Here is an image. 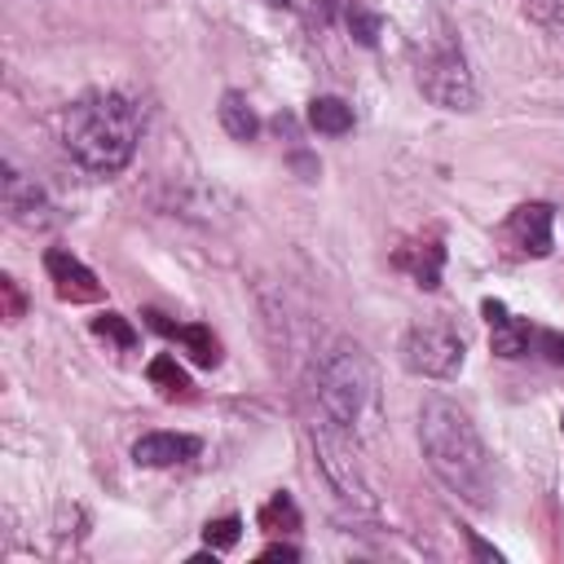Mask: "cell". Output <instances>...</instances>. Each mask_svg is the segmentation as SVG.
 <instances>
[{"mask_svg": "<svg viewBox=\"0 0 564 564\" xmlns=\"http://www.w3.org/2000/svg\"><path fill=\"white\" fill-rule=\"evenodd\" d=\"M313 449H317V463H322V471H326V480H330V489L348 502V507H361V511H375V498H370V485L361 480V471H357V463H352V454H348V445L330 432V427H313Z\"/></svg>", "mask_w": 564, "mask_h": 564, "instance_id": "6", "label": "cell"}, {"mask_svg": "<svg viewBox=\"0 0 564 564\" xmlns=\"http://www.w3.org/2000/svg\"><path fill=\"white\" fill-rule=\"evenodd\" d=\"M463 335L449 322H414L401 339V361L427 379H454L463 370Z\"/></svg>", "mask_w": 564, "mask_h": 564, "instance_id": "4", "label": "cell"}, {"mask_svg": "<svg viewBox=\"0 0 564 564\" xmlns=\"http://www.w3.org/2000/svg\"><path fill=\"white\" fill-rule=\"evenodd\" d=\"M317 401L339 432H357L375 410V370L357 344H335L317 361Z\"/></svg>", "mask_w": 564, "mask_h": 564, "instance_id": "3", "label": "cell"}, {"mask_svg": "<svg viewBox=\"0 0 564 564\" xmlns=\"http://www.w3.org/2000/svg\"><path fill=\"white\" fill-rule=\"evenodd\" d=\"M485 317H489V348L498 357H524L529 352V322L511 317L502 300H485Z\"/></svg>", "mask_w": 564, "mask_h": 564, "instance_id": "10", "label": "cell"}, {"mask_svg": "<svg viewBox=\"0 0 564 564\" xmlns=\"http://www.w3.org/2000/svg\"><path fill=\"white\" fill-rule=\"evenodd\" d=\"M145 375H150V383H159L167 397H189V375L176 366V357H167V352H163V357H154Z\"/></svg>", "mask_w": 564, "mask_h": 564, "instance_id": "16", "label": "cell"}, {"mask_svg": "<svg viewBox=\"0 0 564 564\" xmlns=\"http://www.w3.org/2000/svg\"><path fill=\"white\" fill-rule=\"evenodd\" d=\"M145 322H150L159 335L185 344V352H189L198 366H216V361H220V344H216V335H212L207 326H176V322H167L159 308H145Z\"/></svg>", "mask_w": 564, "mask_h": 564, "instance_id": "11", "label": "cell"}, {"mask_svg": "<svg viewBox=\"0 0 564 564\" xmlns=\"http://www.w3.org/2000/svg\"><path fill=\"white\" fill-rule=\"evenodd\" d=\"M419 88L427 101H436L445 110H471L476 106V84H471L467 66L454 48H445L419 66Z\"/></svg>", "mask_w": 564, "mask_h": 564, "instance_id": "5", "label": "cell"}, {"mask_svg": "<svg viewBox=\"0 0 564 564\" xmlns=\"http://www.w3.org/2000/svg\"><path fill=\"white\" fill-rule=\"evenodd\" d=\"M260 524L264 529H300V511H295L291 494H273L264 502V511H260Z\"/></svg>", "mask_w": 564, "mask_h": 564, "instance_id": "17", "label": "cell"}, {"mask_svg": "<svg viewBox=\"0 0 564 564\" xmlns=\"http://www.w3.org/2000/svg\"><path fill=\"white\" fill-rule=\"evenodd\" d=\"M93 330H97L101 339L119 344V348H132V344H137V330H132L119 313H101V317H93Z\"/></svg>", "mask_w": 564, "mask_h": 564, "instance_id": "19", "label": "cell"}, {"mask_svg": "<svg viewBox=\"0 0 564 564\" xmlns=\"http://www.w3.org/2000/svg\"><path fill=\"white\" fill-rule=\"evenodd\" d=\"M194 454H198V436H185V432H145L132 445V458L141 467H176Z\"/></svg>", "mask_w": 564, "mask_h": 564, "instance_id": "9", "label": "cell"}, {"mask_svg": "<svg viewBox=\"0 0 564 564\" xmlns=\"http://www.w3.org/2000/svg\"><path fill=\"white\" fill-rule=\"evenodd\" d=\"M542 348L551 361H564V335L560 330H542Z\"/></svg>", "mask_w": 564, "mask_h": 564, "instance_id": "21", "label": "cell"}, {"mask_svg": "<svg viewBox=\"0 0 564 564\" xmlns=\"http://www.w3.org/2000/svg\"><path fill=\"white\" fill-rule=\"evenodd\" d=\"M260 560H300V551H295V546H286V542H273V546H264V551H260Z\"/></svg>", "mask_w": 564, "mask_h": 564, "instance_id": "22", "label": "cell"}, {"mask_svg": "<svg viewBox=\"0 0 564 564\" xmlns=\"http://www.w3.org/2000/svg\"><path fill=\"white\" fill-rule=\"evenodd\" d=\"M551 225H555V207L551 203H520L511 212V234L520 238V247L529 256H551V247H555Z\"/></svg>", "mask_w": 564, "mask_h": 564, "instance_id": "8", "label": "cell"}, {"mask_svg": "<svg viewBox=\"0 0 564 564\" xmlns=\"http://www.w3.org/2000/svg\"><path fill=\"white\" fill-rule=\"evenodd\" d=\"M322 4H326V13H335V9H339V0H322Z\"/></svg>", "mask_w": 564, "mask_h": 564, "instance_id": "23", "label": "cell"}, {"mask_svg": "<svg viewBox=\"0 0 564 564\" xmlns=\"http://www.w3.org/2000/svg\"><path fill=\"white\" fill-rule=\"evenodd\" d=\"M203 538H207V546H212V551H229V546L242 538V520H238V516H220V520H207Z\"/></svg>", "mask_w": 564, "mask_h": 564, "instance_id": "18", "label": "cell"}, {"mask_svg": "<svg viewBox=\"0 0 564 564\" xmlns=\"http://www.w3.org/2000/svg\"><path fill=\"white\" fill-rule=\"evenodd\" d=\"M137 137H141V115L123 93H88L62 119L66 150L88 172H101V176L132 163Z\"/></svg>", "mask_w": 564, "mask_h": 564, "instance_id": "2", "label": "cell"}, {"mask_svg": "<svg viewBox=\"0 0 564 564\" xmlns=\"http://www.w3.org/2000/svg\"><path fill=\"white\" fill-rule=\"evenodd\" d=\"M4 212H9L13 220H22V225H44L40 212H48V207H44V194L35 189V181H26V176L13 172V167H4Z\"/></svg>", "mask_w": 564, "mask_h": 564, "instance_id": "12", "label": "cell"}, {"mask_svg": "<svg viewBox=\"0 0 564 564\" xmlns=\"http://www.w3.org/2000/svg\"><path fill=\"white\" fill-rule=\"evenodd\" d=\"M220 128L234 141H251L260 132V119H256V110H251V101L242 93H225L220 97Z\"/></svg>", "mask_w": 564, "mask_h": 564, "instance_id": "14", "label": "cell"}, {"mask_svg": "<svg viewBox=\"0 0 564 564\" xmlns=\"http://www.w3.org/2000/svg\"><path fill=\"white\" fill-rule=\"evenodd\" d=\"M44 269H48V278L57 282V295H62V300H97V295H101L93 269L79 264V260H75L70 251H62V247L44 251Z\"/></svg>", "mask_w": 564, "mask_h": 564, "instance_id": "7", "label": "cell"}, {"mask_svg": "<svg viewBox=\"0 0 564 564\" xmlns=\"http://www.w3.org/2000/svg\"><path fill=\"white\" fill-rule=\"evenodd\" d=\"M348 31L357 44H375L379 40V13H366V9H348Z\"/></svg>", "mask_w": 564, "mask_h": 564, "instance_id": "20", "label": "cell"}, {"mask_svg": "<svg viewBox=\"0 0 564 564\" xmlns=\"http://www.w3.org/2000/svg\"><path fill=\"white\" fill-rule=\"evenodd\" d=\"M419 445L427 467L441 476L445 489H454L463 502L471 507H489L494 502V458L480 441V432L471 427V419L445 401V397H427L419 410Z\"/></svg>", "mask_w": 564, "mask_h": 564, "instance_id": "1", "label": "cell"}, {"mask_svg": "<svg viewBox=\"0 0 564 564\" xmlns=\"http://www.w3.org/2000/svg\"><path fill=\"white\" fill-rule=\"evenodd\" d=\"M397 264H401V269H410V278H414L423 291H432V286H441L445 247H441V242H410V247H401V251H397Z\"/></svg>", "mask_w": 564, "mask_h": 564, "instance_id": "13", "label": "cell"}, {"mask_svg": "<svg viewBox=\"0 0 564 564\" xmlns=\"http://www.w3.org/2000/svg\"><path fill=\"white\" fill-rule=\"evenodd\" d=\"M308 123L326 137H344L352 128V106L344 97H313L308 101Z\"/></svg>", "mask_w": 564, "mask_h": 564, "instance_id": "15", "label": "cell"}]
</instances>
